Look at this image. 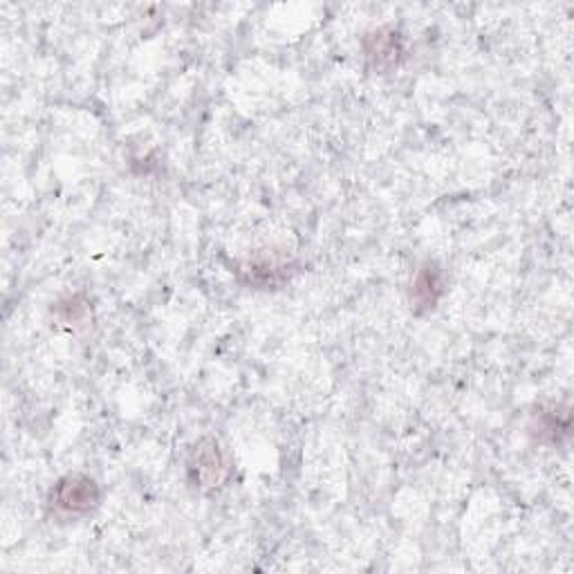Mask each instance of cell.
I'll use <instances>...</instances> for the list:
<instances>
[{
    "label": "cell",
    "instance_id": "6da1fadb",
    "mask_svg": "<svg viewBox=\"0 0 574 574\" xmlns=\"http://www.w3.org/2000/svg\"><path fill=\"white\" fill-rule=\"evenodd\" d=\"M101 500V492L90 476L70 474L64 476L49 492V507L54 514L64 519H75V516L90 514Z\"/></svg>",
    "mask_w": 574,
    "mask_h": 574
},
{
    "label": "cell",
    "instance_id": "7a4b0ae2",
    "mask_svg": "<svg viewBox=\"0 0 574 574\" xmlns=\"http://www.w3.org/2000/svg\"><path fill=\"white\" fill-rule=\"evenodd\" d=\"M227 476L229 463L218 440L202 438L189 455V478L202 489H213L220 487L227 481Z\"/></svg>",
    "mask_w": 574,
    "mask_h": 574
},
{
    "label": "cell",
    "instance_id": "3957f363",
    "mask_svg": "<svg viewBox=\"0 0 574 574\" xmlns=\"http://www.w3.org/2000/svg\"><path fill=\"white\" fill-rule=\"evenodd\" d=\"M364 52L373 70L386 73L399 66L405 59V36L395 27H382L364 38Z\"/></svg>",
    "mask_w": 574,
    "mask_h": 574
},
{
    "label": "cell",
    "instance_id": "277c9868",
    "mask_svg": "<svg viewBox=\"0 0 574 574\" xmlns=\"http://www.w3.org/2000/svg\"><path fill=\"white\" fill-rule=\"evenodd\" d=\"M444 287H446L444 269L433 261L424 263L418 269L413 287H411V303H413L416 312L424 314V312L433 310L444 295Z\"/></svg>",
    "mask_w": 574,
    "mask_h": 574
}]
</instances>
